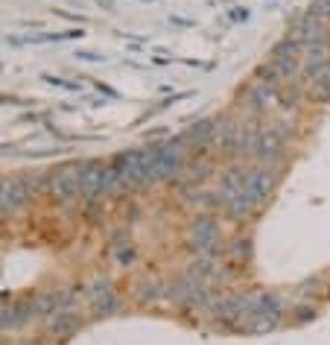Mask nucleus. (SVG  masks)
Listing matches in <instances>:
<instances>
[{"label": "nucleus", "instance_id": "1", "mask_svg": "<svg viewBox=\"0 0 330 345\" xmlns=\"http://www.w3.org/2000/svg\"><path fill=\"white\" fill-rule=\"evenodd\" d=\"M50 193L56 202H70L76 193H82V164H68L50 176Z\"/></svg>", "mask_w": 330, "mask_h": 345}, {"label": "nucleus", "instance_id": "2", "mask_svg": "<svg viewBox=\"0 0 330 345\" xmlns=\"http://www.w3.org/2000/svg\"><path fill=\"white\" fill-rule=\"evenodd\" d=\"M33 190L24 179H0V217H12L30 202Z\"/></svg>", "mask_w": 330, "mask_h": 345}, {"label": "nucleus", "instance_id": "3", "mask_svg": "<svg viewBox=\"0 0 330 345\" xmlns=\"http://www.w3.org/2000/svg\"><path fill=\"white\" fill-rule=\"evenodd\" d=\"M103 179L105 167L100 161H85L82 164V199L94 202L97 196H103Z\"/></svg>", "mask_w": 330, "mask_h": 345}, {"label": "nucleus", "instance_id": "4", "mask_svg": "<svg viewBox=\"0 0 330 345\" xmlns=\"http://www.w3.org/2000/svg\"><path fill=\"white\" fill-rule=\"evenodd\" d=\"M79 325H82L79 313H73V310L68 307V310L53 313V319H50V325H47V330H50L53 336H68V333H73V330H79Z\"/></svg>", "mask_w": 330, "mask_h": 345}, {"label": "nucleus", "instance_id": "5", "mask_svg": "<svg viewBox=\"0 0 330 345\" xmlns=\"http://www.w3.org/2000/svg\"><path fill=\"white\" fill-rule=\"evenodd\" d=\"M91 310H94V316L100 319V316H114V313H120L123 310V301H120V295L117 293H111V295H105V298H100V301H94L91 304Z\"/></svg>", "mask_w": 330, "mask_h": 345}, {"label": "nucleus", "instance_id": "6", "mask_svg": "<svg viewBox=\"0 0 330 345\" xmlns=\"http://www.w3.org/2000/svg\"><path fill=\"white\" fill-rule=\"evenodd\" d=\"M114 246H117V252H114V260H117L120 266H129V263L135 260V249H132V243H129V237H123V234H117V237H114Z\"/></svg>", "mask_w": 330, "mask_h": 345}, {"label": "nucleus", "instance_id": "7", "mask_svg": "<svg viewBox=\"0 0 330 345\" xmlns=\"http://www.w3.org/2000/svg\"><path fill=\"white\" fill-rule=\"evenodd\" d=\"M114 293V281L108 275H103V278H97L94 284H91V290H88V298H91V304L94 301H100V298H105V295H111Z\"/></svg>", "mask_w": 330, "mask_h": 345}, {"label": "nucleus", "instance_id": "8", "mask_svg": "<svg viewBox=\"0 0 330 345\" xmlns=\"http://www.w3.org/2000/svg\"><path fill=\"white\" fill-rule=\"evenodd\" d=\"M41 79H44L47 85H59V88H68V91H79V88H82L79 82H65V79H59V76H53V73H44Z\"/></svg>", "mask_w": 330, "mask_h": 345}, {"label": "nucleus", "instance_id": "9", "mask_svg": "<svg viewBox=\"0 0 330 345\" xmlns=\"http://www.w3.org/2000/svg\"><path fill=\"white\" fill-rule=\"evenodd\" d=\"M76 59H82V62H105V56L91 53V50H76Z\"/></svg>", "mask_w": 330, "mask_h": 345}, {"label": "nucleus", "instance_id": "10", "mask_svg": "<svg viewBox=\"0 0 330 345\" xmlns=\"http://www.w3.org/2000/svg\"><path fill=\"white\" fill-rule=\"evenodd\" d=\"M94 85L100 88V91H103V94H108V97H111V100H117V97H120V94H117V91H114V88H108V85H103V82H94Z\"/></svg>", "mask_w": 330, "mask_h": 345}, {"label": "nucleus", "instance_id": "11", "mask_svg": "<svg viewBox=\"0 0 330 345\" xmlns=\"http://www.w3.org/2000/svg\"><path fill=\"white\" fill-rule=\"evenodd\" d=\"M6 316H9V310L0 307V330H6Z\"/></svg>", "mask_w": 330, "mask_h": 345}, {"label": "nucleus", "instance_id": "12", "mask_svg": "<svg viewBox=\"0 0 330 345\" xmlns=\"http://www.w3.org/2000/svg\"><path fill=\"white\" fill-rule=\"evenodd\" d=\"M97 3H103L105 12H114V3H111V0H97Z\"/></svg>", "mask_w": 330, "mask_h": 345}, {"label": "nucleus", "instance_id": "13", "mask_svg": "<svg viewBox=\"0 0 330 345\" xmlns=\"http://www.w3.org/2000/svg\"><path fill=\"white\" fill-rule=\"evenodd\" d=\"M0 345H3V339H0Z\"/></svg>", "mask_w": 330, "mask_h": 345}]
</instances>
